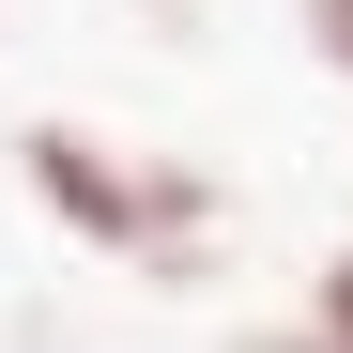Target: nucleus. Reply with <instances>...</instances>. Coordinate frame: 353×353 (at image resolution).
<instances>
[{
  "label": "nucleus",
  "mask_w": 353,
  "mask_h": 353,
  "mask_svg": "<svg viewBox=\"0 0 353 353\" xmlns=\"http://www.w3.org/2000/svg\"><path fill=\"white\" fill-rule=\"evenodd\" d=\"M16 169H31V200L62 215V230H92V246L139 261V276H185V261L215 246V169L123 154V139H92V123H31Z\"/></svg>",
  "instance_id": "nucleus-1"
},
{
  "label": "nucleus",
  "mask_w": 353,
  "mask_h": 353,
  "mask_svg": "<svg viewBox=\"0 0 353 353\" xmlns=\"http://www.w3.org/2000/svg\"><path fill=\"white\" fill-rule=\"evenodd\" d=\"M307 353H353V246L307 276Z\"/></svg>",
  "instance_id": "nucleus-2"
},
{
  "label": "nucleus",
  "mask_w": 353,
  "mask_h": 353,
  "mask_svg": "<svg viewBox=\"0 0 353 353\" xmlns=\"http://www.w3.org/2000/svg\"><path fill=\"white\" fill-rule=\"evenodd\" d=\"M307 46H323V62L353 77V0H307Z\"/></svg>",
  "instance_id": "nucleus-3"
}]
</instances>
